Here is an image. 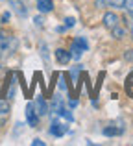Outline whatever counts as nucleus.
<instances>
[{
	"instance_id": "obj_1",
	"label": "nucleus",
	"mask_w": 133,
	"mask_h": 146,
	"mask_svg": "<svg viewBox=\"0 0 133 146\" xmlns=\"http://www.w3.org/2000/svg\"><path fill=\"white\" fill-rule=\"evenodd\" d=\"M102 22H104V26L107 30H113L116 24H120V19H118V15H116L115 11H107V13L104 15V19H102Z\"/></svg>"
},
{
	"instance_id": "obj_2",
	"label": "nucleus",
	"mask_w": 133,
	"mask_h": 146,
	"mask_svg": "<svg viewBox=\"0 0 133 146\" xmlns=\"http://www.w3.org/2000/svg\"><path fill=\"white\" fill-rule=\"evenodd\" d=\"M26 120H28V124L32 126V128H37V124H39V115H37L33 104H28V106H26Z\"/></svg>"
},
{
	"instance_id": "obj_3",
	"label": "nucleus",
	"mask_w": 133,
	"mask_h": 146,
	"mask_svg": "<svg viewBox=\"0 0 133 146\" xmlns=\"http://www.w3.org/2000/svg\"><path fill=\"white\" fill-rule=\"evenodd\" d=\"M50 133L54 137H63L67 133V124L65 122H59V120H54L50 126Z\"/></svg>"
},
{
	"instance_id": "obj_4",
	"label": "nucleus",
	"mask_w": 133,
	"mask_h": 146,
	"mask_svg": "<svg viewBox=\"0 0 133 146\" xmlns=\"http://www.w3.org/2000/svg\"><path fill=\"white\" fill-rule=\"evenodd\" d=\"M56 59H58V63H61V65H67V63H70V59H72V56H70V50L58 48V50H56Z\"/></svg>"
},
{
	"instance_id": "obj_5",
	"label": "nucleus",
	"mask_w": 133,
	"mask_h": 146,
	"mask_svg": "<svg viewBox=\"0 0 133 146\" xmlns=\"http://www.w3.org/2000/svg\"><path fill=\"white\" fill-rule=\"evenodd\" d=\"M33 107H35V111H37V115H39V117H44V115L48 113V106H46V102H44V98H41V96L35 100Z\"/></svg>"
},
{
	"instance_id": "obj_6",
	"label": "nucleus",
	"mask_w": 133,
	"mask_h": 146,
	"mask_svg": "<svg viewBox=\"0 0 133 146\" xmlns=\"http://www.w3.org/2000/svg\"><path fill=\"white\" fill-rule=\"evenodd\" d=\"M37 7L41 13H48V11H52L54 4H52V0H37Z\"/></svg>"
},
{
	"instance_id": "obj_7",
	"label": "nucleus",
	"mask_w": 133,
	"mask_h": 146,
	"mask_svg": "<svg viewBox=\"0 0 133 146\" xmlns=\"http://www.w3.org/2000/svg\"><path fill=\"white\" fill-rule=\"evenodd\" d=\"M111 33H113V37H115V39H122V37L126 35V30H124L120 24H116L115 28L111 30Z\"/></svg>"
},
{
	"instance_id": "obj_8",
	"label": "nucleus",
	"mask_w": 133,
	"mask_h": 146,
	"mask_svg": "<svg viewBox=\"0 0 133 146\" xmlns=\"http://www.w3.org/2000/svg\"><path fill=\"white\" fill-rule=\"evenodd\" d=\"M109 7H115V9H124L126 6V0H107Z\"/></svg>"
},
{
	"instance_id": "obj_9",
	"label": "nucleus",
	"mask_w": 133,
	"mask_h": 146,
	"mask_svg": "<svg viewBox=\"0 0 133 146\" xmlns=\"http://www.w3.org/2000/svg\"><path fill=\"white\" fill-rule=\"evenodd\" d=\"M81 54H83V50L79 48L76 43H72V46H70V56L74 57V59H79V57H81Z\"/></svg>"
},
{
	"instance_id": "obj_10",
	"label": "nucleus",
	"mask_w": 133,
	"mask_h": 146,
	"mask_svg": "<svg viewBox=\"0 0 133 146\" xmlns=\"http://www.w3.org/2000/svg\"><path fill=\"white\" fill-rule=\"evenodd\" d=\"M72 43H76V44H78V46H79V48H81V50H83V52H85V50H87V48H89V43H87V41H85V39H83V37H76V39H74V41H72Z\"/></svg>"
},
{
	"instance_id": "obj_11",
	"label": "nucleus",
	"mask_w": 133,
	"mask_h": 146,
	"mask_svg": "<svg viewBox=\"0 0 133 146\" xmlns=\"http://www.w3.org/2000/svg\"><path fill=\"white\" fill-rule=\"evenodd\" d=\"M118 129H116V128H113V126H111V128H104V135H107V137H113V135H118Z\"/></svg>"
},
{
	"instance_id": "obj_12",
	"label": "nucleus",
	"mask_w": 133,
	"mask_h": 146,
	"mask_svg": "<svg viewBox=\"0 0 133 146\" xmlns=\"http://www.w3.org/2000/svg\"><path fill=\"white\" fill-rule=\"evenodd\" d=\"M124 9H128L130 13H133V0H126V6H124Z\"/></svg>"
},
{
	"instance_id": "obj_13",
	"label": "nucleus",
	"mask_w": 133,
	"mask_h": 146,
	"mask_svg": "<svg viewBox=\"0 0 133 146\" xmlns=\"http://www.w3.org/2000/svg\"><path fill=\"white\" fill-rule=\"evenodd\" d=\"M74 22H76V21H74L72 17H67V19H65V26H67V28H70V26H74Z\"/></svg>"
},
{
	"instance_id": "obj_14",
	"label": "nucleus",
	"mask_w": 133,
	"mask_h": 146,
	"mask_svg": "<svg viewBox=\"0 0 133 146\" xmlns=\"http://www.w3.org/2000/svg\"><path fill=\"white\" fill-rule=\"evenodd\" d=\"M15 7L19 9V13H21V15H26V9H24V6H22V4H15Z\"/></svg>"
},
{
	"instance_id": "obj_15",
	"label": "nucleus",
	"mask_w": 133,
	"mask_h": 146,
	"mask_svg": "<svg viewBox=\"0 0 133 146\" xmlns=\"http://www.w3.org/2000/svg\"><path fill=\"white\" fill-rule=\"evenodd\" d=\"M32 144H33V146H44V143H43L41 139H33V141H32Z\"/></svg>"
},
{
	"instance_id": "obj_16",
	"label": "nucleus",
	"mask_w": 133,
	"mask_h": 146,
	"mask_svg": "<svg viewBox=\"0 0 133 146\" xmlns=\"http://www.w3.org/2000/svg\"><path fill=\"white\" fill-rule=\"evenodd\" d=\"M35 24L37 26H43V17H35Z\"/></svg>"
},
{
	"instance_id": "obj_17",
	"label": "nucleus",
	"mask_w": 133,
	"mask_h": 146,
	"mask_svg": "<svg viewBox=\"0 0 133 146\" xmlns=\"http://www.w3.org/2000/svg\"><path fill=\"white\" fill-rule=\"evenodd\" d=\"M68 106H70V107H72V109H74V107H76V106H78V100H70V102H68Z\"/></svg>"
},
{
	"instance_id": "obj_18",
	"label": "nucleus",
	"mask_w": 133,
	"mask_h": 146,
	"mask_svg": "<svg viewBox=\"0 0 133 146\" xmlns=\"http://www.w3.org/2000/svg\"><path fill=\"white\" fill-rule=\"evenodd\" d=\"M2 21H4V22H6V21H9V13H7V11L2 15Z\"/></svg>"
},
{
	"instance_id": "obj_19",
	"label": "nucleus",
	"mask_w": 133,
	"mask_h": 146,
	"mask_svg": "<svg viewBox=\"0 0 133 146\" xmlns=\"http://www.w3.org/2000/svg\"><path fill=\"white\" fill-rule=\"evenodd\" d=\"M128 85H133V74L130 76V78H128Z\"/></svg>"
},
{
	"instance_id": "obj_20",
	"label": "nucleus",
	"mask_w": 133,
	"mask_h": 146,
	"mask_svg": "<svg viewBox=\"0 0 133 146\" xmlns=\"http://www.w3.org/2000/svg\"><path fill=\"white\" fill-rule=\"evenodd\" d=\"M131 37H133V32H131Z\"/></svg>"
}]
</instances>
